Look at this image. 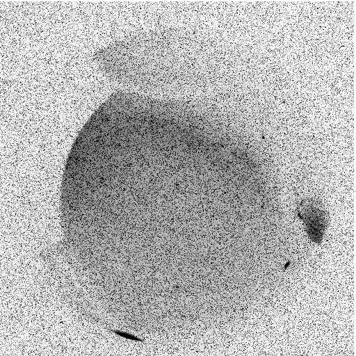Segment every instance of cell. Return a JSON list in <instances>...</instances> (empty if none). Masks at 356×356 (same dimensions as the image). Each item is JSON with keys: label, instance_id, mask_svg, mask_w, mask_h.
Returning <instances> with one entry per match:
<instances>
[{"label": "cell", "instance_id": "6da1fadb", "mask_svg": "<svg viewBox=\"0 0 356 356\" xmlns=\"http://www.w3.org/2000/svg\"><path fill=\"white\" fill-rule=\"evenodd\" d=\"M298 216L310 238L319 243L327 225V215L321 203L314 199L303 200L298 207Z\"/></svg>", "mask_w": 356, "mask_h": 356}]
</instances>
